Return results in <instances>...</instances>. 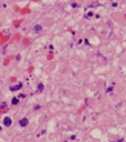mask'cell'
Masks as SVG:
<instances>
[{
    "label": "cell",
    "instance_id": "obj_6",
    "mask_svg": "<svg viewBox=\"0 0 126 142\" xmlns=\"http://www.w3.org/2000/svg\"><path fill=\"white\" fill-rule=\"evenodd\" d=\"M11 103H12V104H18V103H19V99H18V98H13L12 100H11Z\"/></svg>",
    "mask_w": 126,
    "mask_h": 142
},
{
    "label": "cell",
    "instance_id": "obj_5",
    "mask_svg": "<svg viewBox=\"0 0 126 142\" xmlns=\"http://www.w3.org/2000/svg\"><path fill=\"white\" fill-rule=\"evenodd\" d=\"M43 89H44V86H43V84H42V83H39V84H38V90H39L40 92L43 91Z\"/></svg>",
    "mask_w": 126,
    "mask_h": 142
},
{
    "label": "cell",
    "instance_id": "obj_1",
    "mask_svg": "<svg viewBox=\"0 0 126 142\" xmlns=\"http://www.w3.org/2000/svg\"><path fill=\"white\" fill-rule=\"evenodd\" d=\"M19 124H20L22 128H24V126H27L28 124H29V120H28V118H22L19 121Z\"/></svg>",
    "mask_w": 126,
    "mask_h": 142
},
{
    "label": "cell",
    "instance_id": "obj_9",
    "mask_svg": "<svg viewBox=\"0 0 126 142\" xmlns=\"http://www.w3.org/2000/svg\"><path fill=\"white\" fill-rule=\"evenodd\" d=\"M0 130H1V128H0Z\"/></svg>",
    "mask_w": 126,
    "mask_h": 142
},
{
    "label": "cell",
    "instance_id": "obj_7",
    "mask_svg": "<svg viewBox=\"0 0 126 142\" xmlns=\"http://www.w3.org/2000/svg\"><path fill=\"white\" fill-rule=\"evenodd\" d=\"M41 107H40L39 104H37V105H34V110H38V109H40Z\"/></svg>",
    "mask_w": 126,
    "mask_h": 142
},
{
    "label": "cell",
    "instance_id": "obj_8",
    "mask_svg": "<svg viewBox=\"0 0 126 142\" xmlns=\"http://www.w3.org/2000/svg\"><path fill=\"white\" fill-rule=\"evenodd\" d=\"M112 89H113V88H112V87H110V88L107 89V92H111V91H112Z\"/></svg>",
    "mask_w": 126,
    "mask_h": 142
},
{
    "label": "cell",
    "instance_id": "obj_4",
    "mask_svg": "<svg viewBox=\"0 0 126 142\" xmlns=\"http://www.w3.org/2000/svg\"><path fill=\"white\" fill-rule=\"evenodd\" d=\"M33 31L34 32H41L42 31V27L40 24H37V26L33 27Z\"/></svg>",
    "mask_w": 126,
    "mask_h": 142
},
{
    "label": "cell",
    "instance_id": "obj_10",
    "mask_svg": "<svg viewBox=\"0 0 126 142\" xmlns=\"http://www.w3.org/2000/svg\"><path fill=\"white\" fill-rule=\"evenodd\" d=\"M64 142H66V141H64Z\"/></svg>",
    "mask_w": 126,
    "mask_h": 142
},
{
    "label": "cell",
    "instance_id": "obj_2",
    "mask_svg": "<svg viewBox=\"0 0 126 142\" xmlns=\"http://www.w3.org/2000/svg\"><path fill=\"white\" fill-rule=\"evenodd\" d=\"M3 124H5L6 126H10L11 124H12V120H11L9 117H5V119H3Z\"/></svg>",
    "mask_w": 126,
    "mask_h": 142
},
{
    "label": "cell",
    "instance_id": "obj_3",
    "mask_svg": "<svg viewBox=\"0 0 126 142\" xmlns=\"http://www.w3.org/2000/svg\"><path fill=\"white\" fill-rule=\"evenodd\" d=\"M22 88V83H18L17 86H13V87H10V91H12V92H14V91H17V90H19V89H21Z\"/></svg>",
    "mask_w": 126,
    "mask_h": 142
}]
</instances>
